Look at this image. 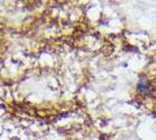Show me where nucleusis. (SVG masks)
<instances>
[{
	"instance_id": "nucleus-1",
	"label": "nucleus",
	"mask_w": 156,
	"mask_h": 140,
	"mask_svg": "<svg viewBox=\"0 0 156 140\" xmlns=\"http://www.w3.org/2000/svg\"><path fill=\"white\" fill-rule=\"evenodd\" d=\"M12 140H20V139H19V138H13Z\"/></svg>"
}]
</instances>
